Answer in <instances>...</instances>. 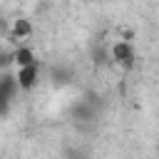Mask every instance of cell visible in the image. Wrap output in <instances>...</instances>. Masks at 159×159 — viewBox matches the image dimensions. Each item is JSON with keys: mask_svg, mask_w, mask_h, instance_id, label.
<instances>
[{"mask_svg": "<svg viewBox=\"0 0 159 159\" xmlns=\"http://www.w3.org/2000/svg\"><path fill=\"white\" fill-rule=\"evenodd\" d=\"M20 89V84H17V77H12V75H2L0 77V94H5V97H15V92Z\"/></svg>", "mask_w": 159, "mask_h": 159, "instance_id": "3", "label": "cell"}, {"mask_svg": "<svg viewBox=\"0 0 159 159\" xmlns=\"http://www.w3.org/2000/svg\"><path fill=\"white\" fill-rule=\"evenodd\" d=\"M10 97H5V94H0V117H5L7 114V109H10Z\"/></svg>", "mask_w": 159, "mask_h": 159, "instance_id": "6", "label": "cell"}, {"mask_svg": "<svg viewBox=\"0 0 159 159\" xmlns=\"http://www.w3.org/2000/svg\"><path fill=\"white\" fill-rule=\"evenodd\" d=\"M32 32V25L27 22V20H15V25H12V37H27Z\"/></svg>", "mask_w": 159, "mask_h": 159, "instance_id": "5", "label": "cell"}, {"mask_svg": "<svg viewBox=\"0 0 159 159\" xmlns=\"http://www.w3.org/2000/svg\"><path fill=\"white\" fill-rule=\"evenodd\" d=\"M17 84H20V89H32L35 84H37V77H40V72H37V62H32V65H25V67H17Z\"/></svg>", "mask_w": 159, "mask_h": 159, "instance_id": "1", "label": "cell"}, {"mask_svg": "<svg viewBox=\"0 0 159 159\" xmlns=\"http://www.w3.org/2000/svg\"><path fill=\"white\" fill-rule=\"evenodd\" d=\"M112 57H114L117 62H122L124 67H132V65H134V50H132L129 42H117V45L112 47Z\"/></svg>", "mask_w": 159, "mask_h": 159, "instance_id": "2", "label": "cell"}, {"mask_svg": "<svg viewBox=\"0 0 159 159\" xmlns=\"http://www.w3.org/2000/svg\"><path fill=\"white\" fill-rule=\"evenodd\" d=\"M12 60H15L17 67H25V65H32V62H35V57H32V52H30L27 47L15 50V52H12Z\"/></svg>", "mask_w": 159, "mask_h": 159, "instance_id": "4", "label": "cell"}]
</instances>
